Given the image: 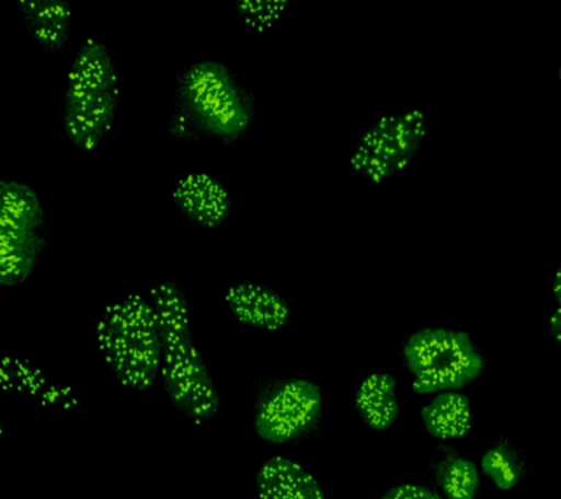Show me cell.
Instances as JSON below:
<instances>
[{
	"mask_svg": "<svg viewBox=\"0 0 561 499\" xmlns=\"http://www.w3.org/2000/svg\"><path fill=\"white\" fill-rule=\"evenodd\" d=\"M427 136V118L420 108L385 114L358 136L348 161L351 170L379 186L415 161Z\"/></svg>",
	"mask_w": 561,
	"mask_h": 499,
	"instance_id": "cell-8",
	"label": "cell"
},
{
	"mask_svg": "<svg viewBox=\"0 0 561 499\" xmlns=\"http://www.w3.org/2000/svg\"><path fill=\"white\" fill-rule=\"evenodd\" d=\"M355 409L373 431H389L401 416L397 380L388 372H371L355 390Z\"/></svg>",
	"mask_w": 561,
	"mask_h": 499,
	"instance_id": "cell-13",
	"label": "cell"
},
{
	"mask_svg": "<svg viewBox=\"0 0 561 499\" xmlns=\"http://www.w3.org/2000/svg\"><path fill=\"white\" fill-rule=\"evenodd\" d=\"M48 245V217L42 197L28 183L0 182V285L28 282Z\"/></svg>",
	"mask_w": 561,
	"mask_h": 499,
	"instance_id": "cell-6",
	"label": "cell"
},
{
	"mask_svg": "<svg viewBox=\"0 0 561 499\" xmlns=\"http://www.w3.org/2000/svg\"><path fill=\"white\" fill-rule=\"evenodd\" d=\"M171 199L184 218L208 230L226 225L234 204L228 188L208 173L183 175L175 183Z\"/></svg>",
	"mask_w": 561,
	"mask_h": 499,
	"instance_id": "cell-10",
	"label": "cell"
},
{
	"mask_svg": "<svg viewBox=\"0 0 561 499\" xmlns=\"http://www.w3.org/2000/svg\"><path fill=\"white\" fill-rule=\"evenodd\" d=\"M420 418L428 436L440 441L460 440L473 428L471 401L462 390L433 394L421 407Z\"/></svg>",
	"mask_w": 561,
	"mask_h": 499,
	"instance_id": "cell-14",
	"label": "cell"
},
{
	"mask_svg": "<svg viewBox=\"0 0 561 499\" xmlns=\"http://www.w3.org/2000/svg\"><path fill=\"white\" fill-rule=\"evenodd\" d=\"M552 295H554V309L548 315L547 336L561 349V263L552 279Z\"/></svg>",
	"mask_w": 561,
	"mask_h": 499,
	"instance_id": "cell-18",
	"label": "cell"
},
{
	"mask_svg": "<svg viewBox=\"0 0 561 499\" xmlns=\"http://www.w3.org/2000/svg\"><path fill=\"white\" fill-rule=\"evenodd\" d=\"M559 82H560V85H561V66H560V69H559Z\"/></svg>",
	"mask_w": 561,
	"mask_h": 499,
	"instance_id": "cell-20",
	"label": "cell"
},
{
	"mask_svg": "<svg viewBox=\"0 0 561 499\" xmlns=\"http://www.w3.org/2000/svg\"><path fill=\"white\" fill-rule=\"evenodd\" d=\"M291 0H232L244 28L259 37L270 34L287 13Z\"/></svg>",
	"mask_w": 561,
	"mask_h": 499,
	"instance_id": "cell-17",
	"label": "cell"
},
{
	"mask_svg": "<svg viewBox=\"0 0 561 499\" xmlns=\"http://www.w3.org/2000/svg\"><path fill=\"white\" fill-rule=\"evenodd\" d=\"M253 429L271 445L301 444L322 427L324 398L320 385L305 376H267L253 385Z\"/></svg>",
	"mask_w": 561,
	"mask_h": 499,
	"instance_id": "cell-7",
	"label": "cell"
},
{
	"mask_svg": "<svg viewBox=\"0 0 561 499\" xmlns=\"http://www.w3.org/2000/svg\"><path fill=\"white\" fill-rule=\"evenodd\" d=\"M26 34L43 55H56L72 38L70 0H18Z\"/></svg>",
	"mask_w": 561,
	"mask_h": 499,
	"instance_id": "cell-11",
	"label": "cell"
},
{
	"mask_svg": "<svg viewBox=\"0 0 561 499\" xmlns=\"http://www.w3.org/2000/svg\"><path fill=\"white\" fill-rule=\"evenodd\" d=\"M224 305L237 323L261 332H283L293 320L291 305L283 292L256 282L241 279L224 293Z\"/></svg>",
	"mask_w": 561,
	"mask_h": 499,
	"instance_id": "cell-9",
	"label": "cell"
},
{
	"mask_svg": "<svg viewBox=\"0 0 561 499\" xmlns=\"http://www.w3.org/2000/svg\"><path fill=\"white\" fill-rule=\"evenodd\" d=\"M559 499H561V497Z\"/></svg>",
	"mask_w": 561,
	"mask_h": 499,
	"instance_id": "cell-21",
	"label": "cell"
},
{
	"mask_svg": "<svg viewBox=\"0 0 561 499\" xmlns=\"http://www.w3.org/2000/svg\"><path fill=\"white\" fill-rule=\"evenodd\" d=\"M254 485L261 499H327L319 480L302 464L285 455L259 463Z\"/></svg>",
	"mask_w": 561,
	"mask_h": 499,
	"instance_id": "cell-12",
	"label": "cell"
},
{
	"mask_svg": "<svg viewBox=\"0 0 561 499\" xmlns=\"http://www.w3.org/2000/svg\"><path fill=\"white\" fill-rule=\"evenodd\" d=\"M401 359L416 394L463 390L486 368L484 353L467 332L438 326L411 333L402 341Z\"/></svg>",
	"mask_w": 561,
	"mask_h": 499,
	"instance_id": "cell-5",
	"label": "cell"
},
{
	"mask_svg": "<svg viewBox=\"0 0 561 499\" xmlns=\"http://www.w3.org/2000/svg\"><path fill=\"white\" fill-rule=\"evenodd\" d=\"M95 341L105 367L122 385L144 393L158 383L161 336L148 295L127 292L105 305Z\"/></svg>",
	"mask_w": 561,
	"mask_h": 499,
	"instance_id": "cell-4",
	"label": "cell"
},
{
	"mask_svg": "<svg viewBox=\"0 0 561 499\" xmlns=\"http://www.w3.org/2000/svg\"><path fill=\"white\" fill-rule=\"evenodd\" d=\"M147 295L161 336L158 383L183 419L195 428L213 427L221 410V396L205 355L193 339L187 293L178 280L165 279Z\"/></svg>",
	"mask_w": 561,
	"mask_h": 499,
	"instance_id": "cell-2",
	"label": "cell"
},
{
	"mask_svg": "<svg viewBox=\"0 0 561 499\" xmlns=\"http://www.w3.org/2000/svg\"><path fill=\"white\" fill-rule=\"evenodd\" d=\"M256 117V96L234 69L195 60L175 74L165 129L183 142L236 149L248 142Z\"/></svg>",
	"mask_w": 561,
	"mask_h": 499,
	"instance_id": "cell-1",
	"label": "cell"
},
{
	"mask_svg": "<svg viewBox=\"0 0 561 499\" xmlns=\"http://www.w3.org/2000/svg\"><path fill=\"white\" fill-rule=\"evenodd\" d=\"M430 471L434 485L446 499L477 498L481 485L480 468L454 446H437Z\"/></svg>",
	"mask_w": 561,
	"mask_h": 499,
	"instance_id": "cell-15",
	"label": "cell"
},
{
	"mask_svg": "<svg viewBox=\"0 0 561 499\" xmlns=\"http://www.w3.org/2000/svg\"><path fill=\"white\" fill-rule=\"evenodd\" d=\"M377 499H446L436 489L420 484H401L390 488Z\"/></svg>",
	"mask_w": 561,
	"mask_h": 499,
	"instance_id": "cell-19",
	"label": "cell"
},
{
	"mask_svg": "<svg viewBox=\"0 0 561 499\" xmlns=\"http://www.w3.org/2000/svg\"><path fill=\"white\" fill-rule=\"evenodd\" d=\"M481 471L493 481L495 489L507 492L525 477L524 454L511 441L500 440L482 455Z\"/></svg>",
	"mask_w": 561,
	"mask_h": 499,
	"instance_id": "cell-16",
	"label": "cell"
},
{
	"mask_svg": "<svg viewBox=\"0 0 561 499\" xmlns=\"http://www.w3.org/2000/svg\"><path fill=\"white\" fill-rule=\"evenodd\" d=\"M121 79L112 51L99 37L78 48L66 77L61 125L70 144L91 152L103 147L116 123Z\"/></svg>",
	"mask_w": 561,
	"mask_h": 499,
	"instance_id": "cell-3",
	"label": "cell"
}]
</instances>
